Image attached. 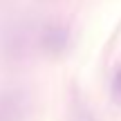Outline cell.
Returning a JSON list of instances; mask_svg holds the SVG:
<instances>
[{"label":"cell","mask_w":121,"mask_h":121,"mask_svg":"<svg viewBox=\"0 0 121 121\" xmlns=\"http://www.w3.org/2000/svg\"><path fill=\"white\" fill-rule=\"evenodd\" d=\"M69 43V29L65 25H58V22H52L47 25L43 31H40V45H43L45 52L58 54L67 47Z\"/></svg>","instance_id":"6da1fadb"},{"label":"cell","mask_w":121,"mask_h":121,"mask_svg":"<svg viewBox=\"0 0 121 121\" xmlns=\"http://www.w3.org/2000/svg\"><path fill=\"white\" fill-rule=\"evenodd\" d=\"M25 114V96L20 92H4L0 96V121H18Z\"/></svg>","instance_id":"7a4b0ae2"},{"label":"cell","mask_w":121,"mask_h":121,"mask_svg":"<svg viewBox=\"0 0 121 121\" xmlns=\"http://www.w3.org/2000/svg\"><path fill=\"white\" fill-rule=\"evenodd\" d=\"M4 52H9L11 56H18L20 52H25V43H27V34L25 29H20L18 25H13L4 36Z\"/></svg>","instance_id":"3957f363"},{"label":"cell","mask_w":121,"mask_h":121,"mask_svg":"<svg viewBox=\"0 0 121 121\" xmlns=\"http://www.w3.org/2000/svg\"><path fill=\"white\" fill-rule=\"evenodd\" d=\"M112 94H114L117 101H121V65H119L117 74H114V78H112Z\"/></svg>","instance_id":"277c9868"}]
</instances>
